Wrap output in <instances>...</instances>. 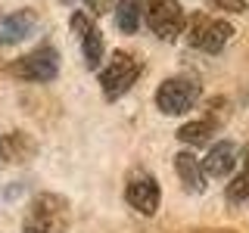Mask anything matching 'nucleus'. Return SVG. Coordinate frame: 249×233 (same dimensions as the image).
Here are the masks:
<instances>
[{"label":"nucleus","mask_w":249,"mask_h":233,"mask_svg":"<svg viewBox=\"0 0 249 233\" xmlns=\"http://www.w3.org/2000/svg\"><path fill=\"white\" fill-rule=\"evenodd\" d=\"M175 174L181 177L187 193H202L206 190V171H202V162L193 152H175Z\"/></svg>","instance_id":"9"},{"label":"nucleus","mask_w":249,"mask_h":233,"mask_svg":"<svg viewBox=\"0 0 249 233\" xmlns=\"http://www.w3.org/2000/svg\"><path fill=\"white\" fill-rule=\"evenodd\" d=\"M231 37H233V25L224 19H209V16H193L190 19L187 41H190V47H196V50L221 53Z\"/></svg>","instance_id":"6"},{"label":"nucleus","mask_w":249,"mask_h":233,"mask_svg":"<svg viewBox=\"0 0 249 233\" xmlns=\"http://www.w3.org/2000/svg\"><path fill=\"white\" fill-rule=\"evenodd\" d=\"M35 28H37L35 10H16V13L0 16V47H13V44L25 41Z\"/></svg>","instance_id":"7"},{"label":"nucleus","mask_w":249,"mask_h":233,"mask_svg":"<svg viewBox=\"0 0 249 233\" xmlns=\"http://www.w3.org/2000/svg\"><path fill=\"white\" fill-rule=\"evenodd\" d=\"M81 53H84L88 68H90V72H97V68H100V59H103V34L97 31V25H90L81 34Z\"/></svg>","instance_id":"13"},{"label":"nucleus","mask_w":249,"mask_h":233,"mask_svg":"<svg viewBox=\"0 0 249 233\" xmlns=\"http://www.w3.org/2000/svg\"><path fill=\"white\" fill-rule=\"evenodd\" d=\"M228 199L231 202H249V143L243 152V171L228 183Z\"/></svg>","instance_id":"15"},{"label":"nucleus","mask_w":249,"mask_h":233,"mask_svg":"<svg viewBox=\"0 0 249 233\" xmlns=\"http://www.w3.org/2000/svg\"><path fill=\"white\" fill-rule=\"evenodd\" d=\"M199 100V81L187 75H178V78H165L156 90V109L162 115H184L196 106Z\"/></svg>","instance_id":"3"},{"label":"nucleus","mask_w":249,"mask_h":233,"mask_svg":"<svg viewBox=\"0 0 249 233\" xmlns=\"http://www.w3.org/2000/svg\"><path fill=\"white\" fill-rule=\"evenodd\" d=\"M10 72L19 78V81L47 84V81H53V78L59 75V53H56V47L41 44V47H35L31 53H25V56L16 59Z\"/></svg>","instance_id":"4"},{"label":"nucleus","mask_w":249,"mask_h":233,"mask_svg":"<svg viewBox=\"0 0 249 233\" xmlns=\"http://www.w3.org/2000/svg\"><path fill=\"white\" fill-rule=\"evenodd\" d=\"M140 0H119L115 6V25H119L124 34H134L140 28Z\"/></svg>","instance_id":"14"},{"label":"nucleus","mask_w":249,"mask_h":233,"mask_svg":"<svg viewBox=\"0 0 249 233\" xmlns=\"http://www.w3.org/2000/svg\"><path fill=\"white\" fill-rule=\"evenodd\" d=\"M124 196H128L131 208H137L140 215H156L159 212V202H162V190L159 183H156V177H134V181L128 183V190H124Z\"/></svg>","instance_id":"8"},{"label":"nucleus","mask_w":249,"mask_h":233,"mask_svg":"<svg viewBox=\"0 0 249 233\" xmlns=\"http://www.w3.org/2000/svg\"><path fill=\"white\" fill-rule=\"evenodd\" d=\"M215 134V121L212 118H196V121H187L178 128V140L187 146H206Z\"/></svg>","instance_id":"12"},{"label":"nucleus","mask_w":249,"mask_h":233,"mask_svg":"<svg viewBox=\"0 0 249 233\" xmlns=\"http://www.w3.org/2000/svg\"><path fill=\"white\" fill-rule=\"evenodd\" d=\"M72 227V208L59 193H37L28 202L22 233H69Z\"/></svg>","instance_id":"1"},{"label":"nucleus","mask_w":249,"mask_h":233,"mask_svg":"<svg viewBox=\"0 0 249 233\" xmlns=\"http://www.w3.org/2000/svg\"><path fill=\"white\" fill-rule=\"evenodd\" d=\"M233 165H237V146L231 143V140H221V143H215L209 155L202 159V171H206V177H228Z\"/></svg>","instance_id":"10"},{"label":"nucleus","mask_w":249,"mask_h":233,"mask_svg":"<svg viewBox=\"0 0 249 233\" xmlns=\"http://www.w3.org/2000/svg\"><path fill=\"white\" fill-rule=\"evenodd\" d=\"M146 16V25H150V31L159 41H178V37L184 34V6L178 3V0H150V6L143 10Z\"/></svg>","instance_id":"5"},{"label":"nucleus","mask_w":249,"mask_h":233,"mask_svg":"<svg viewBox=\"0 0 249 233\" xmlns=\"http://www.w3.org/2000/svg\"><path fill=\"white\" fill-rule=\"evenodd\" d=\"M37 152L35 140L22 131H10V134L0 137V159L10 162V165H19V162H28L31 155Z\"/></svg>","instance_id":"11"},{"label":"nucleus","mask_w":249,"mask_h":233,"mask_svg":"<svg viewBox=\"0 0 249 233\" xmlns=\"http://www.w3.org/2000/svg\"><path fill=\"white\" fill-rule=\"evenodd\" d=\"M69 25H72V31H75L78 37H81L84 31H88V28L93 25V22H90V19H88V16H84L81 10H75V13H72V22H69Z\"/></svg>","instance_id":"16"},{"label":"nucleus","mask_w":249,"mask_h":233,"mask_svg":"<svg viewBox=\"0 0 249 233\" xmlns=\"http://www.w3.org/2000/svg\"><path fill=\"white\" fill-rule=\"evenodd\" d=\"M84 3H88V10H90L93 16H103V13L109 10V6L115 3V0H84Z\"/></svg>","instance_id":"18"},{"label":"nucleus","mask_w":249,"mask_h":233,"mask_svg":"<svg viewBox=\"0 0 249 233\" xmlns=\"http://www.w3.org/2000/svg\"><path fill=\"white\" fill-rule=\"evenodd\" d=\"M97 72H100V87H103L106 100H119L137 84L140 59L131 56V53H124V50H119V53H112V59H109L103 68H97Z\"/></svg>","instance_id":"2"},{"label":"nucleus","mask_w":249,"mask_h":233,"mask_svg":"<svg viewBox=\"0 0 249 233\" xmlns=\"http://www.w3.org/2000/svg\"><path fill=\"white\" fill-rule=\"evenodd\" d=\"M215 10H224V13H243L246 10V0H212Z\"/></svg>","instance_id":"17"}]
</instances>
